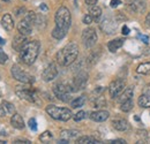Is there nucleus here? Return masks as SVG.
<instances>
[{
    "label": "nucleus",
    "mask_w": 150,
    "mask_h": 144,
    "mask_svg": "<svg viewBox=\"0 0 150 144\" xmlns=\"http://www.w3.org/2000/svg\"><path fill=\"white\" fill-rule=\"evenodd\" d=\"M84 1H86V4H87V5L93 6V5H96V4H97V1H98V0H84Z\"/></svg>",
    "instance_id": "nucleus-46"
},
{
    "label": "nucleus",
    "mask_w": 150,
    "mask_h": 144,
    "mask_svg": "<svg viewBox=\"0 0 150 144\" xmlns=\"http://www.w3.org/2000/svg\"><path fill=\"white\" fill-rule=\"evenodd\" d=\"M99 27H100V30L104 34H106V35H113V34L117 32L118 21L113 20V18H111V16H106V18H103V21L100 22Z\"/></svg>",
    "instance_id": "nucleus-10"
},
{
    "label": "nucleus",
    "mask_w": 150,
    "mask_h": 144,
    "mask_svg": "<svg viewBox=\"0 0 150 144\" xmlns=\"http://www.w3.org/2000/svg\"><path fill=\"white\" fill-rule=\"evenodd\" d=\"M79 56V47L75 43H68L57 53V62L60 66H71Z\"/></svg>",
    "instance_id": "nucleus-2"
},
{
    "label": "nucleus",
    "mask_w": 150,
    "mask_h": 144,
    "mask_svg": "<svg viewBox=\"0 0 150 144\" xmlns=\"http://www.w3.org/2000/svg\"><path fill=\"white\" fill-rule=\"evenodd\" d=\"M98 58H99V55L96 54V52H93V53L88 56V64H89V65H95V64L97 62Z\"/></svg>",
    "instance_id": "nucleus-35"
},
{
    "label": "nucleus",
    "mask_w": 150,
    "mask_h": 144,
    "mask_svg": "<svg viewBox=\"0 0 150 144\" xmlns=\"http://www.w3.org/2000/svg\"><path fill=\"white\" fill-rule=\"evenodd\" d=\"M75 2H76V0H75Z\"/></svg>",
    "instance_id": "nucleus-54"
},
{
    "label": "nucleus",
    "mask_w": 150,
    "mask_h": 144,
    "mask_svg": "<svg viewBox=\"0 0 150 144\" xmlns=\"http://www.w3.org/2000/svg\"><path fill=\"white\" fill-rule=\"evenodd\" d=\"M14 143H15V144H30L31 142H30L29 140H24V138H18V140H15V141H14Z\"/></svg>",
    "instance_id": "nucleus-40"
},
{
    "label": "nucleus",
    "mask_w": 150,
    "mask_h": 144,
    "mask_svg": "<svg viewBox=\"0 0 150 144\" xmlns=\"http://www.w3.org/2000/svg\"><path fill=\"white\" fill-rule=\"evenodd\" d=\"M96 99H95L94 102V107H103V106H105L106 105V100H105V98L100 95V96H97V97H95Z\"/></svg>",
    "instance_id": "nucleus-31"
},
{
    "label": "nucleus",
    "mask_w": 150,
    "mask_h": 144,
    "mask_svg": "<svg viewBox=\"0 0 150 144\" xmlns=\"http://www.w3.org/2000/svg\"><path fill=\"white\" fill-rule=\"evenodd\" d=\"M40 9L44 11V12H46V11H47V6H46L45 4H40Z\"/></svg>",
    "instance_id": "nucleus-48"
},
{
    "label": "nucleus",
    "mask_w": 150,
    "mask_h": 144,
    "mask_svg": "<svg viewBox=\"0 0 150 144\" xmlns=\"http://www.w3.org/2000/svg\"><path fill=\"white\" fill-rule=\"evenodd\" d=\"M97 32L94 28H87L82 31V43L84 45V47L87 49H90L96 45L97 43Z\"/></svg>",
    "instance_id": "nucleus-8"
},
{
    "label": "nucleus",
    "mask_w": 150,
    "mask_h": 144,
    "mask_svg": "<svg viewBox=\"0 0 150 144\" xmlns=\"http://www.w3.org/2000/svg\"><path fill=\"white\" fill-rule=\"evenodd\" d=\"M39 50H40V44L38 40H31L28 42L22 50L20 51V59L23 64L30 66L33 65L36 59H37L38 54H39Z\"/></svg>",
    "instance_id": "nucleus-3"
},
{
    "label": "nucleus",
    "mask_w": 150,
    "mask_h": 144,
    "mask_svg": "<svg viewBox=\"0 0 150 144\" xmlns=\"http://www.w3.org/2000/svg\"><path fill=\"white\" fill-rule=\"evenodd\" d=\"M52 138H53V135H52V133L49 131V130L44 131V133L39 136V140H40V142H43V143H49V142L52 141Z\"/></svg>",
    "instance_id": "nucleus-28"
},
{
    "label": "nucleus",
    "mask_w": 150,
    "mask_h": 144,
    "mask_svg": "<svg viewBox=\"0 0 150 144\" xmlns=\"http://www.w3.org/2000/svg\"><path fill=\"white\" fill-rule=\"evenodd\" d=\"M1 25L6 31H12L14 29V20L9 13H6L1 18Z\"/></svg>",
    "instance_id": "nucleus-17"
},
{
    "label": "nucleus",
    "mask_w": 150,
    "mask_h": 144,
    "mask_svg": "<svg viewBox=\"0 0 150 144\" xmlns=\"http://www.w3.org/2000/svg\"><path fill=\"white\" fill-rule=\"evenodd\" d=\"M11 73H12V76L19 81L21 83H24V84H31L35 82V77L30 74H28L27 72H24L19 65H14L11 69Z\"/></svg>",
    "instance_id": "nucleus-7"
},
{
    "label": "nucleus",
    "mask_w": 150,
    "mask_h": 144,
    "mask_svg": "<svg viewBox=\"0 0 150 144\" xmlns=\"http://www.w3.org/2000/svg\"><path fill=\"white\" fill-rule=\"evenodd\" d=\"M5 143H6L5 141H1V140H0V144H5Z\"/></svg>",
    "instance_id": "nucleus-52"
},
{
    "label": "nucleus",
    "mask_w": 150,
    "mask_h": 144,
    "mask_svg": "<svg viewBox=\"0 0 150 144\" xmlns=\"http://www.w3.org/2000/svg\"><path fill=\"white\" fill-rule=\"evenodd\" d=\"M133 106H134L133 99H128V100H126V102H124V103L120 104V109L122 112H129L132 108H133Z\"/></svg>",
    "instance_id": "nucleus-30"
},
{
    "label": "nucleus",
    "mask_w": 150,
    "mask_h": 144,
    "mask_svg": "<svg viewBox=\"0 0 150 144\" xmlns=\"http://www.w3.org/2000/svg\"><path fill=\"white\" fill-rule=\"evenodd\" d=\"M146 24H147V27L150 28V13L146 16Z\"/></svg>",
    "instance_id": "nucleus-47"
},
{
    "label": "nucleus",
    "mask_w": 150,
    "mask_h": 144,
    "mask_svg": "<svg viewBox=\"0 0 150 144\" xmlns=\"http://www.w3.org/2000/svg\"><path fill=\"white\" fill-rule=\"evenodd\" d=\"M28 43V39H27V36H24V35H22V34H20L18 36L14 37V40H13V44H12V46H13V49L15 50V51H21L22 50V47Z\"/></svg>",
    "instance_id": "nucleus-16"
},
{
    "label": "nucleus",
    "mask_w": 150,
    "mask_h": 144,
    "mask_svg": "<svg viewBox=\"0 0 150 144\" xmlns=\"http://www.w3.org/2000/svg\"><path fill=\"white\" fill-rule=\"evenodd\" d=\"M11 125L14 127L15 129H19V130H22L24 129V121H23V118L20 115L19 113H15L12 115L11 118Z\"/></svg>",
    "instance_id": "nucleus-18"
},
{
    "label": "nucleus",
    "mask_w": 150,
    "mask_h": 144,
    "mask_svg": "<svg viewBox=\"0 0 150 144\" xmlns=\"http://www.w3.org/2000/svg\"><path fill=\"white\" fill-rule=\"evenodd\" d=\"M110 143H114V144H126L127 142L122 138H118V140H113V141H110Z\"/></svg>",
    "instance_id": "nucleus-43"
},
{
    "label": "nucleus",
    "mask_w": 150,
    "mask_h": 144,
    "mask_svg": "<svg viewBox=\"0 0 150 144\" xmlns=\"http://www.w3.org/2000/svg\"><path fill=\"white\" fill-rule=\"evenodd\" d=\"M58 75V69H57L56 64H50L46 66V68L43 71L42 73V78L45 81V82H50L52 80H54Z\"/></svg>",
    "instance_id": "nucleus-12"
},
{
    "label": "nucleus",
    "mask_w": 150,
    "mask_h": 144,
    "mask_svg": "<svg viewBox=\"0 0 150 144\" xmlns=\"http://www.w3.org/2000/svg\"><path fill=\"white\" fill-rule=\"evenodd\" d=\"M4 1H8V0H4Z\"/></svg>",
    "instance_id": "nucleus-53"
},
{
    "label": "nucleus",
    "mask_w": 150,
    "mask_h": 144,
    "mask_svg": "<svg viewBox=\"0 0 150 144\" xmlns=\"http://www.w3.org/2000/svg\"><path fill=\"white\" fill-rule=\"evenodd\" d=\"M134 119H135V120H136V121H140V118H139V116H136V115H135V116H134Z\"/></svg>",
    "instance_id": "nucleus-51"
},
{
    "label": "nucleus",
    "mask_w": 150,
    "mask_h": 144,
    "mask_svg": "<svg viewBox=\"0 0 150 144\" xmlns=\"http://www.w3.org/2000/svg\"><path fill=\"white\" fill-rule=\"evenodd\" d=\"M133 95H134V90H133V87H129V88H126L125 90L122 91V93L118 97V102L121 104L128 99H133Z\"/></svg>",
    "instance_id": "nucleus-21"
},
{
    "label": "nucleus",
    "mask_w": 150,
    "mask_h": 144,
    "mask_svg": "<svg viewBox=\"0 0 150 144\" xmlns=\"http://www.w3.org/2000/svg\"><path fill=\"white\" fill-rule=\"evenodd\" d=\"M86 118H87V112H84V111H80V112H77L75 115H73V119H74V121H76V122L82 121V120L86 119Z\"/></svg>",
    "instance_id": "nucleus-34"
},
{
    "label": "nucleus",
    "mask_w": 150,
    "mask_h": 144,
    "mask_svg": "<svg viewBox=\"0 0 150 144\" xmlns=\"http://www.w3.org/2000/svg\"><path fill=\"white\" fill-rule=\"evenodd\" d=\"M54 22H56V28L52 30L51 35L56 39H62L67 35L72 23V16H71L69 9L65 6L60 7L56 13Z\"/></svg>",
    "instance_id": "nucleus-1"
},
{
    "label": "nucleus",
    "mask_w": 150,
    "mask_h": 144,
    "mask_svg": "<svg viewBox=\"0 0 150 144\" xmlns=\"http://www.w3.org/2000/svg\"><path fill=\"white\" fill-rule=\"evenodd\" d=\"M110 116V113L108 111H104V109H99V111H95V112H91L89 118L95 121V122H104L109 119Z\"/></svg>",
    "instance_id": "nucleus-14"
},
{
    "label": "nucleus",
    "mask_w": 150,
    "mask_h": 144,
    "mask_svg": "<svg viewBox=\"0 0 150 144\" xmlns=\"http://www.w3.org/2000/svg\"><path fill=\"white\" fill-rule=\"evenodd\" d=\"M93 21H94V18H91L90 14H87V15L83 16V23H84V24H90Z\"/></svg>",
    "instance_id": "nucleus-39"
},
{
    "label": "nucleus",
    "mask_w": 150,
    "mask_h": 144,
    "mask_svg": "<svg viewBox=\"0 0 150 144\" xmlns=\"http://www.w3.org/2000/svg\"><path fill=\"white\" fill-rule=\"evenodd\" d=\"M7 61H8V55L0 49V64L1 65H5Z\"/></svg>",
    "instance_id": "nucleus-37"
},
{
    "label": "nucleus",
    "mask_w": 150,
    "mask_h": 144,
    "mask_svg": "<svg viewBox=\"0 0 150 144\" xmlns=\"http://www.w3.org/2000/svg\"><path fill=\"white\" fill-rule=\"evenodd\" d=\"M144 92H147V93H150V84H149V85H147V88L144 89Z\"/></svg>",
    "instance_id": "nucleus-49"
},
{
    "label": "nucleus",
    "mask_w": 150,
    "mask_h": 144,
    "mask_svg": "<svg viewBox=\"0 0 150 144\" xmlns=\"http://www.w3.org/2000/svg\"><path fill=\"white\" fill-rule=\"evenodd\" d=\"M77 143H81V144H97L99 143L98 140H96L95 137L93 136H81L76 140Z\"/></svg>",
    "instance_id": "nucleus-25"
},
{
    "label": "nucleus",
    "mask_w": 150,
    "mask_h": 144,
    "mask_svg": "<svg viewBox=\"0 0 150 144\" xmlns=\"http://www.w3.org/2000/svg\"><path fill=\"white\" fill-rule=\"evenodd\" d=\"M36 18H37V14L35 13V12H28L27 14H25V16H24V20L25 21H28L30 24H35L36 23Z\"/></svg>",
    "instance_id": "nucleus-33"
},
{
    "label": "nucleus",
    "mask_w": 150,
    "mask_h": 144,
    "mask_svg": "<svg viewBox=\"0 0 150 144\" xmlns=\"http://www.w3.org/2000/svg\"><path fill=\"white\" fill-rule=\"evenodd\" d=\"M119 5H121V1H120V0H111V2H110V6H111L112 8L118 7Z\"/></svg>",
    "instance_id": "nucleus-41"
},
{
    "label": "nucleus",
    "mask_w": 150,
    "mask_h": 144,
    "mask_svg": "<svg viewBox=\"0 0 150 144\" xmlns=\"http://www.w3.org/2000/svg\"><path fill=\"white\" fill-rule=\"evenodd\" d=\"M5 43H6V42H5V39L0 37V45H5Z\"/></svg>",
    "instance_id": "nucleus-50"
},
{
    "label": "nucleus",
    "mask_w": 150,
    "mask_h": 144,
    "mask_svg": "<svg viewBox=\"0 0 150 144\" xmlns=\"http://www.w3.org/2000/svg\"><path fill=\"white\" fill-rule=\"evenodd\" d=\"M18 30L20 34L24 35V36H29L33 32V24H30L28 21H25L24 18L22 21H20L18 24Z\"/></svg>",
    "instance_id": "nucleus-15"
},
{
    "label": "nucleus",
    "mask_w": 150,
    "mask_h": 144,
    "mask_svg": "<svg viewBox=\"0 0 150 144\" xmlns=\"http://www.w3.org/2000/svg\"><path fill=\"white\" fill-rule=\"evenodd\" d=\"M38 29H44L46 27V18L44 15H37V18H36V23Z\"/></svg>",
    "instance_id": "nucleus-32"
},
{
    "label": "nucleus",
    "mask_w": 150,
    "mask_h": 144,
    "mask_svg": "<svg viewBox=\"0 0 150 144\" xmlns=\"http://www.w3.org/2000/svg\"><path fill=\"white\" fill-rule=\"evenodd\" d=\"M89 14L91 15V18H94L95 21H99V18H102V8L99 6L93 5L89 8Z\"/></svg>",
    "instance_id": "nucleus-23"
},
{
    "label": "nucleus",
    "mask_w": 150,
    "mask_h": 144,
    "mask_svg": "<svg viewBox=\"0 0 150 144\" xmlns=\"http://www.w3.org/2000/svg\"><path fill=\"white\" fill-rule=\"evenodd\" d=\"M2 105H4V107L6 109V112H7V114H11V115H13V114H15L16 113V109H15V106L12 104V103H9V102H6V100H4L2 102Z\"/></svg>",
    "instance_id": "nucleus-29"
},
{
    "label": "nucleus",
    "mask_w": 150,
    "mask_h": 144,
    "mask_svg": "<svg viewBox=\"0 0 150 144\" xmlns=\"http://www.w3.org/2000/svg\"><path fill=\"white\" fill-rule=\"evenodd\" d=\"M121 31H122V35H129V28L127 27V25H124L122 27V29H121Z\"/></svg>",
    "instance_id": "nucleus-45"
},
{
    "label": "nucleus",
    "mask_w": 150,
    "mask_h": 144,
    "mask_svg": "<svg viewBox=\"0 0 150 144\" xmlns=\"http://www.w3.org/2000/svg\"><path fill=\"white\" fill-rule=\"evenodd\" d=\"M79 131L77 130H62L61 131V137L66 138V140H72V138H76L79 136Z\"/></svg>",
    "instance_id": "nucleus-27"
},
{
    "label": "nucleus",
    "mask_w": 150,
    "mask_h": 144,
    "mask_svg": "<svg viewBox=\"0 0 150 144\" xmlns=\"http://www.w3.org/2000/svg\"><path fill=\"white\" fill-rule=\"evenodd\" d=\"M6 114H7V112H6V109H5V107H4V105L1 104V105H0V118L6 116Z\"/></svg>",
    "instance_id": "nucleus-44"
},
{
    "label": "nucleus",
    "mask_w": 150,
    "mask_h": 144,
    "mask_svg": "<svg viewBox=\"0 0 150 144\" xmlns=\"http://www.w3.org/2000/svg\"><path fill=\"white\" fill-rule=\"evenodd\" d=\"M15 93L19 96L21 99H24L29 103H34V104H37L40 105V99L38 97V93L35 90L30 89V88H27V87H22V85H18L16 89H15Z\"/></svg>",
    "instance_id": "nucleus-5"
},
{
    "label": "nucleus",
    "mask_w": 150,
    "mask_h": 144,
    "mask_svg": "<svg viewBox=\"0 0 150 144\" xmlns=\"http://www.w3.org/2000/svg\"><path fill=\"white\" fill-rule=\"evenodd\" d=\"M25 12H27V11H25L24 7H20V8H16V9L14 11V14H15L16 16H21V15H23Z\"/></svg>",
    "instance_id": "nucleus-38"
},
{
    "label": "nucleus",
    "mask_w": 150,
    "mask_h": 144,
    "mask_svg": "<svg viewBox=\"0 0 150 144\" xmlns=\"http://www.w3.org/2000/svg\"><path fill=\"white\" fill-rule=\"evenodd\" d=\"M137 104H139V106H141V107L150 108V93L143 92V95H141V96L139 97Z\"/></svg>",
    "instance_id": "nucleus-22"
},
{
    "label": "nucleus",
    "mask_w": 150,
    "mask_h": 144,
    "mask_svg": "<svg viewBox=\"0 0 150 144\" xmlns=\"http://www.w3.org/2000/svg\"><path fill=\"white\" fill-rule=\"evenodd\" d=\"M86 103V96H80V97H76L75 99L71 100V106L72 108H79L82 107Z\"/></svg>",
    "instance_id": "nucleus-26"
},
{
    "label": "nucleus",
    "mask_w": 150,
    "mask_h": 144,
    "mask_svg": "<svg viewBox=\"0 0 150 144\" xmlns=\"http://www.w3.org/2000/svg\"><path fill=\"white\" fill-rule=\"evenodd\" d=\"M112 127L115 130L126 131L129 128V125H128V122L125 119H114L112 121Z\"/></svg>",
    "instance_id": "nucleus-19"
},
{
    "label": "nucleus",
    "mask_w": 150,
    "mask_h": 144,
    "mask_svg": "<svg viewBox=\"0 0 150 144\" xmlns=\"http://www.w3.org/2000/svg\"><path fill=\"white\" fill-rule=\"evenodd\" d=\"M71 92L72 88H71V84H66V83H57L53 85V93L57 98L64 103H68L71 102Z\"/></svg>",
    "instance_id": "nucleus-6"
},
{
    "label": "nucleus",
    "mask_w": 150,
    "mask_h": 144,
    "mask_svg": "<svg viewBox=\"0 0 150 144\" xmlns=\"http://www.w3.org/2000/svg\"><path fill=\"white\" fill-rule=\"evenodd\" d=\"M139 38H140L144 44H148V43H149V37L146 36V35H141V34H140V35H139Z\"/></svg>",
    "instance_id": "nucleus-42"
},
{
    "label": "nucleus",
    "mask_w": 150,
    "mask_h": 144,
    "mask_svg": "<svg viewBox=\"0 0 150 144\" xmlns=\"http://www.w3.org/2000/svg\"><path fill=\"white\" fill-rule=\"evenodd\" d=\"M126 89V84H125V82L122 81V80H120V78H117V80H114L112 81L111 83H110V85H109V93H110V97L111 98H118L121 93H122V91Z\"/></svg>",
    "instance_id": "nucleus-11"
},
{
    "label": "nucleus",
    "mask_w": 150,
    "mask_h": 144,
    "mask_svg": "<svg viewBox=\"0 0 150 144\" xmlns=\"http://www.w3.org/2000/svg\"><path fill=\"white\" fill-rule=\"evenodd\" d=\"M124 42L125 40L122 38H117V39H113L111 42H109L108 47H109L110 52H117L119 49H121L124 45Z\"/></svg>",
    "instance_id": "nucleus-20"
},
{
    "label": "nucleus",
    "mask_w": 150,
    "mask_h": 144,
    "mask_svg": "<svg viewBox=\"0 0 150 144\" xmlns=\"http://www.w3.org/2000/svg\"><path fill=\"white\" fill-rule=\"evenodd\" d=\"M136 73L141 75H149L150 74V61L142 62L136 67Z\"/></svg>",
    "instance_id": "nucleus-24"
},
{
    "label": "nucleus",
    "mask_w": 150,
    "mask_h": 144,
    "mask_svg": "<svg viewBox=\"0 0 150 144\" xmlns=\"http://www.w3.org/2000/svg\"><path fill=\"white\" fill-rule=\"evenodd\" d=\"M126 4L132 12L142 14L146 11V1L144 0H126Z\"/></svg>",
    "instance_id": "nucleus-13"
},
{
    "label": "nucleus",
    "mask_w": 150,
    "mask_h": 144,
    "mask_svg": "<svg viewBox=\"0 0 150 144\" xmlns=\"http://www.w3.org/2000/svg\"><path fill=\"white\" fill-rule=\"evenodd\" d=\"M28 125H29V128H30L33 131H36V130H37V121H36V119L31 118V119L29 120Z\"/></svg>",
    "instance_id": "nucleus-36"
},
{
    "label": "nucleus",
    "mask_w": 150,
    "mask_h": 144,
    "mask_svg": "<svg viewBox=\"0 0 150 144\" xmlns=\"http://www.w3.org/2000/svg\"><path fill=\"white\" fill-rule=\"evenodd\" d=\"M87 82H88V74L86 72H80L77 75H75L72 83H71V88L73 92L83 90L87 87Z\"/></svg>",
    "instance_id": "nucleus-9"
},
{
    "label": "nucleus",
    "mask_w": 150,
    "mask_h": 144,
    "mask_svg": "<svg viewBox=\"0 0 150 144\" xmlns=\"http://www.w3.org/2000/svg\"><path fill=\"white\" fill-rule=\"evenodd\" d=\"M46 113L54 120H59V121H68L69 119L73 118V113L69 108L66 107H58L56 105H47L46 106Z\"/></svg>",
    "instance_id": "nucleus-4"
}]
</instances>
